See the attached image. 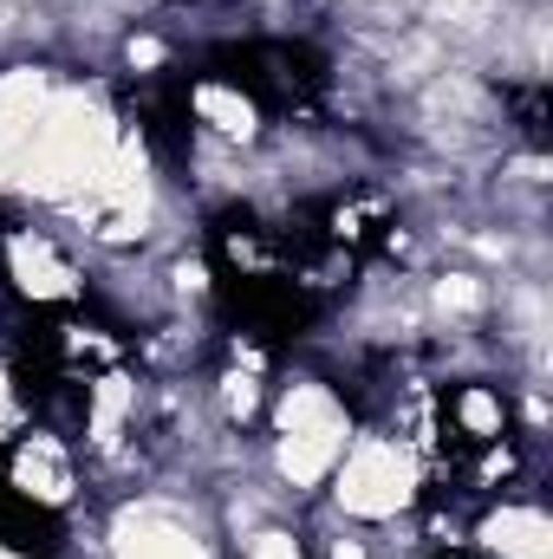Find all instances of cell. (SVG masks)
Returning <instances> with one entry per match:
<instances>
[{
  "instance_id": "1",
  "label": "cell",
  "mask_w": 553,
  "mask_h": 559,
  "mask_svg": "<svg viewBox=\"0 0 553 559\" xmlns=\"http://www.w3.org/2000/svg\"><path fill=\"white\" fill-rule=\"evenodd\" d=\"M274 417V449H268V468H274L280 495H319L332 462L345 455L352 442V411H345V391H332L326 378L299 371L280 384V397L268 404Z\"/></svg>"
},
{
  "instance_id": "2",
  "label": "cell",
  "mask_w": 553,
  "mask_h": 559,
  "mask_svg": "<svg viewBox=\"0 0 553 559\" xmlns=\"http://www.w3.org/2000/svg\"><path fill=\"white\" fill-rule=\"evenodd\" d=\"M326 488H332V508H339L345 521H358V527H391V521L416 514V501H423V488H430V462L416 455L398 429H352V442H345V455L332 462Z\"/></svg>"
},
{
  "instance_id": "3",
  "label": "cell",
  "mask_w": 553,
  "mask_h": 559,
  "mask_svg": "<svg viewBox=\"0 0 553 559\" xmlns=\"http://www.w3.org/2000/svg\"><path fill=\"white\" fill-rule=\"evenodd\" d=\"M105 559H222L215 527L176 495H131L105 521Z\"/></svg>"
},
{
  "instance_id": "4",
  "label": "cell",
  "mask_w": 553,
  "mask_h": 559,
  "mask_svg": "<svg viewBox=\"0 0 553 559\" xmlns=\"http://www.w3.org/2000/svg\"><path fill=\"white\" fill-rule=\"evenodd\" d=\"M0 274L13 280V293L33 299V306H72L92 286L85 267L66 254V241L52 228H33V222L0 228Z\"/></svg>"
},
{
  "instance_id": "5",
  "label": "cell",
  "mask_w": 553,
  "mask_h": 559,
  "mask_svg": "<svg viewBox=\"0 0 553 559\" xmlns=\"http://www.w3.org/2000/svg\"><path fill=\"white\" fill-rule=\"evenodd\" d=\"M7 488L33 508V514H59L79 501V455L59 429H20L7 436Z\"/></svg>"
},
{
  "instance_id": "6",
  "label": "cell",
  "mask_w": 553,
  "mask_h": 559,
  "mask_svg": "<svg viewBox=\"0 0 553 559\" xmlns=\"http://www.w3.org/2000/svg\"><path fill=\"white\" fill-rule=\"evenodd\" d=\"M189 124H196V138L202 143L235 150V156H248L255 143L268 138L261 98H255L242 79H222V72H202V79L189 85Z\"/></svg>"
},
{
  "instance_id": "7",
  "label": "cell",
  "mask_w": 553,
  "mask_h": 559,
  "mask_svg": "<svg viewBox=\"0 0 553 559\" xmlns=\"http://www.w3.org/2000/svg\"><path fill=\"white\" fill-rule=\"evenodd\" d=\"M138 417H143V378H131L125 365L85 378V449L92 455H118L131 436H138Z\"/></svg>"
},
{
  "instance_id": "8",
  "label": "cell",
  "mask_w": 553,
  "mask_h": 559,
  "mask_svg": "<svg viewBox=\"0 0 553 559\" xmlns=\"http://www.w3.org/2000/svg\"><path fill=\"white\" fill-rule=\"evenodd\" d=\"M469 547H475L482 559H553L548 508H541L534 495H502V501L475 521Z\"/></svg>"
},
{
  "instance_id": "9",
  "label": "cell",
  "mask_w": 553,
  "mask_h": 559,
  "mask_svg": "<svg viewBox=\"0 0 553 559\" xmlns=\"http://www.w3.org/2000/svg\"><path fill=\"white\" fill-rule=\"evenodd\" d=\"M436 423L462 442V449H489V442H508L515 436V404L508 391H495L489 378H456L436 404Z\"/></svg>"
},
{
  "instance_id": "10",
  "label": "cell",
  "mask_w": 553,
  "mask_h": 559,
  "mask_svg": "<svg viewBox=\"0 0 553 559\" xmlns=\"http://www.w3.org/2000/svg\"><path fill=\"white\" fill-rule=\"evenodd\" d=\"M261 417H268V384H261V371H255V365L215 371V384H209V423L228 429V436H242L248 423H261Z\"/></svg>"
},
{
  "instance_id": "11",
  "label": "cell",
  "mask_w": 553,
  "mask_h": 559,
  "mask_svg": "<svg viewBox=\"0 0 553 559\" xmlns=\"http://www.w3.org/2000/svg\"><path fill=\"white\" fill-rule=\"evenodd\" d=\"M52 352H59V371L66 378H98V371L125 365V338L105 332V325H59L52 332Z\"/></svg>"
},
{
  "instance_id": "12",
  "label": "cell",
  "mask_w": 553,
  "mask_h": 559,
  "mask_svg": "<svg viewBox=\"0 0 553 559\" xmlns=\"http://www.w3.org/2000/svg\"><path fill=\"white\" fill-rule=\"evenodd\" d=\"M235 547H242V559H306V540L286 521H261V527L235 534Z\"/></svg>"
},
{
  "instance_id": "13",
  "label": "cell",
  "mask_w": 553,
  "mask_h": 559,
  "mask_svg": "<svg viewBox=\"0 0 553 559\" xmlns=\"http://www.w3.org/2000/svg\"><path fill=\"white\" fill-rule=\"evenodd\" d=\"M521 475V449H515V436L508 442H489V449H475V468H469V481L482 488V495H508V481Z\"/></svg>"
},
{
  "instance_id": "14",
  "label": "cell",
  "mask_w": 553,
  "mask_h": 559,
  "mask_svg": "<svg viewBox=\"0 0 553 559\" xmlns=\"http://www.w3.org/2000/svg\"><path fill=\"white\" fill-rule=\"evenodd\" d=\"M118 59H125L131 72H163V66H169V39H156L150 26H131V33L118 39Z\"/></svg>"
},
{
  "instance_id": "15",
  "label": "cell",
  "mask_w": 553,
  "mask_h": 559,
  "mask_svg": "<svg viewBox=\"0 0 553 559\" xmlns=\"http://www.w3.org/2000/svg\"><path fill=\"white\" fill-rule=\"evenodd\" d=\"M13 423H20V391H13V371H7V358H0V442L13 436Z\"/></svg>"
}]
</instances>
